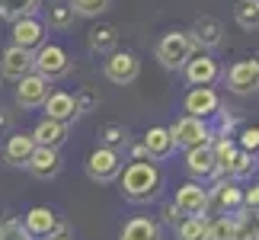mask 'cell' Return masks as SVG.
I'll return each instance as SVG.
<instances>
[{
  "mask_svg": "<svg viewBox=\"0 0 259 240\" xmlns=\"http://www.w3.org/2000/svg\"><path fill=\"white\" fill-rule=\"evenodd\" d=\"M211 154H214L218 176H224L227 167H231V160H234V154H237V141H234V138H218V135H211Z\"/></svg>",
  "mask_w": 259,
  "mask_h": 240,
  "instance_id": "obj_26",
  "label": "cell"
},
{
  "mask_svg": "<svg viewBox=\"0 0 259 240\" xmlns=\"http://www.w3.org/2000/svg\"><path fill=\"white\" fill-rule=\"evenodd\" d=\"M183 109H186V115L205 118V122H208V118L221 109V96H218L211 87H192L186 93V99H183Z\"/></svg>",
  "mask_w": 259,
  "mask_h": 240,
  "instance_id": "obj_11",
  "label": "cell"
},
{
  "mask_svg": "<svg viewBox=\"0 0 259 240\" xmlns=\"http://www.w3.org/2000/svg\"><path fill=\"white\" fill-rule=\"evenodd\" d=\"M45 19H48V26L52 29H67L74 23V10L67 7V4H52L45 10Z\"/></svg>",
  "mask_w": 259,
  "mask_h": 240,
  "instance_id": "obj_33",
  "label": "cell"
},
{
  "mask_svg": "<svg viewBox=\"0 0 259 240\" xmlns=\"http://www.w3.org/2000/svg\"><path fill=\"white\" fill-rule=\"evenodd\" d=\"M240 151L259 154V125H243L240 128Z\"/></svg>",
  "mask_w": 259,
  "mask_h": 240,
  "instance_id": "obj_35",
  "label": "cell"
},
{
  "mask_svg": "<svg viewBox=\"0 0 259 240\" xmlns=\"http://www.w3.org/2000/svg\"><path fill=\"white\" fill-rule=\"evenodd\" d=\"M99 141H103V147H112V151H118L125 141H128V128L122 122H109L99 128Z\"/></svg>",
  "mask_w": 259,
  "mask_h": 240,
  "instance_id": "obj_31",
  "label": "cell"
},
{
  "mask_svg": "<svg viewBox=\"0 0 259 240\" xmlns=\"http://www.w3.org/2000/svg\"><path fill=\"white\" fill-rule=\"evenodd\" d=\"M208 208H214V212L221 215H234L243 208V189L240 183H234V179L227 176H218L214 186L208 189Z\"/></svg>",
  "mask_w": 259,
  "mask_h": 240,
  "instance_id": "obj_7",
  "label": "cell"
},
{
  "mask_svg": "<svg viewBox=\"0 0 259 240\" xmlns=\"http://www.w3.org/2000/svg\"><path fill=\"white\" fill-rule=\"evenodd\" d=\"M23 231L32 240H45V237L58 234V231H64V224L58 221V215L52 212V208L35 205V208H29V212L23 215Z\"/></svg>",
  "mask_w": 259,
  "mask_h": 240,
  "instance_id": "obj_8",
  "label": "cell"
},
{
  "mask_svg": "<svg viewBox=\"0 0 259 240\" xmlns=\"http://www.w3.org/2000/svg\"><path fill=\"white\" fill-rule=\"evenodd\" d=\"M26 74H32V52L10 45L7 52H4V58H0V77L19 80V77H26Z\"/></svg>",
  "mask_w": 259,
  "mask_h": 240,
  "instance_id": "obj_19",
  "label": "cell"
},
{
  "mask_svg": "<svg viewBox=\"0 0 259 240\" xmlns=\"http://www.w3.org/2000/svg\"><path fill=\"white\" fill-rule=\"evenodd\" d=\"M0 240H32V237L23 231L19 221H4L0 224Z\"/></svg>",
  "mask_w": 259,
  "mask_h": 240,
  "instance_id": "obj_38",
  "label": "cell"
},
{
  "mask_svg": "<svg viewBox=\"0 0 259 240\" xmlns=\"http://www.w3.org/2000/svg\"><path fill=\"white\" fill-rule=\"evenodd\" d=\"M74 106H77V115L93 112V109L99 106V93H96V90H83V93L74 96Z\"/></svg>",
  "mask_w": 259,
  "mask_h": 240,
  "instance_id": "obj_36",
  "label": "cell"
},
{
  "mask_svg": "<svg viewBox=\"0 0 259 240\" xmlns=\"http://www.w3.org/2000/svg\"><path fill=\"white\" fill-rule=\"evenodd\" d=\"M227 87L237 96H250L259 90V61L256 58H246V61H237L231 71H227Z\"/></svg>",
  "mask_w": 259,
  "mask_h": 240,
  "instance_id": "obj_10",
  "label": "cell"
},
{
  "mask_svg": "<svg viewBox=\"0 0 259 240\" xmlns=\"http://www.w3.org/2000/svg\"><path fill=\"white\" fill-rule=\"evenodd\" d=\"M256 173V154H246V151H240L237 147V154H234V160H231V167H227V179H234V183H240V179H250Z\"/></svg>",
  "mask_w": 259,
  "mask_h": 240,
  "instance_id": "obj_28",
  "label": "cell"
},
{
  "mask_svg": "<svg viewBox=\"0 0 259 240\" xmlns=\"http://www.w3.org/2000/svg\"><path fill=\"white\" fill-rule=\"evenodd\" d=\"M10 125H13V112H10V109H0V132H10Z\"/></svg>",
  "mask_w": 259,
  "mask_h": 240,
  "instance_id": "obj_41",
  "label": "cell"
},
{
  "mask_svg": "<svg viewBox=\"0 0 259 240\" xmlns=\"http://www.w3.org/2000/svg\"><path fill=\"white\" fill-rule=\"evenodd\" d=\"M45 240H74V237L67 234V227H64V231H58V234H52V237H45Z\"/></svg>",
  "mask_w": 259,
  "mask_h": 240,
  "instance_id": "obj_43",
  "label": "cell"
},
{
  "mask_svg": "<svg viewBox=\"0 0 259 240\" xmlns=\"http://www.w3.org/2000/svg\"><path fill=\"white\" fill-rule=\"evenodd\" d=\"M122 167H125L122 154L112 151V147H103V144L87 157V176L93 179V183H112V179H118Z\"/></svg>",
  "mask_w": 259,
  "mask_h": 240,
  "instance_id": "obj_6",
  "label": "cell"
},
{
  "mask_svg": "<svg viewBox=\"0 0 259 240\" xmlns=\"http://www.w3.org/2000/svg\"><path fill=\"white\" fill-rule=\"evenodd\" d=\"M32 71L52 84V80L71 74V58H67V52H64L61 45L45 42V45H38L35 52H32Z\"/></svg>",
  "mask_w": 259,
  "mask_h": 240,
  "instance_id": "obj_3",
  "label": "cell"
},
{
  "mask_svg": "<svg viewBox=\"0 0 259 240\" xmlns=\"http://www.w3.org/2000/svg\"><path fill=\"white\" fill-rule=\"evenodd\" d=\"M90 48H93L96 55H112L118 48V35L112 26H93L90 29Z\"/></svg>",
  "mask_w": 259,
  "mask_h": 240,
  "instance_id": "obj_27",
  "label": "cell"
},
{
  "mask_svg": "<svg viewBox=\"0 0 259 240\" xmlns=\"http://www.w3.org/2000/svg\"><path fill=\"white\" fill-rule=\"evenodd\" d=\"M214 115L221 118V122H218V132H211V135H218V138H234V128H237V115H234V112H221V109H218Z\"/></svg>",
  "mask_w": 259,
  "mask_h": 240,
  "instance_id": "obj_37",
  "label": "cell"
},
{
  "mask_svg": "<svg viewBox=\"0 0 259 240\" xmlns=\"http://www.w3.org/2000/svg\"><path fill=\"white\" fill-rule=\"evenodd\" d=\"M234 19L246 29V32L259 29V0H237L234 4Z\"/></svg>",
  "mask_w": 259,
  "mask_h": 240,
  "instance_id": "obj_30",
  "label": "cell"
},
{
  "mask_svg": "<svg viewBox=\"0 0 259 240\" xmlns=\"http://www.w3.org/2000/svg\"><path fill=\"white\" fill-rule=\"evenodd\" d=\"M13 45L26 48V52H35L38 45H45V23L35 16H23L13 23Z\"/></svg>",
  "mask_w": 259,
  "mask_h": 240,
  "instance_id": "obj_16",
  "label": "cell"
},
{
  "mask_svg": "<svg viewBox=\"0 0 259 240\" xmlns=\"http://www.w3.org/2000/svg\"><path fill=\"white\" fill-rule=\"evenodd\" d=\"M132 160H151V157H147V147L144 144H135L132 147Z\"/></svg>",
  "mask_w": 259,
  "mask_h": 240,
  "instance_id": "obj_42",
  "label": "cell"
},
{
  "mask_svg": "<svg viewBox=\"0 0 259 240\" xmlns=\"http://www.w3.org/2000/svg\"><path fill=\"white\" fill-rule=\"evenodd\" d=\"M118 192L132 205H151L163 192V170L154 160H132L118 173Z\"/></svg>",
  "mask_w": 259,
  "mask_h": 240,
  "instance_id": "obj_1",
  "label": "cell"
},
{
  "mask_svg": "<svg viewBox=\"0 0 259 240\" xmlns=\"http://www.w3.org/2000/svg\"><path fill=\"white\" fill-rule=\"evenodd\" d=\"M183 74H186V80H189V87H211L214 80L221 77V64H218L208 52H195V55L186 61Z\"/></svg>",
  "mask_w": 259,
  "mask_h": 240,
  "instance_id": "obj_9",
  "label": "cell"
},
{
  "mask_svg": "<svg viewBox=\"0 0 259 240\" xmlns=\"http://www.w3.org/2000/svg\"><path fill=\"white\" fill-rule=\"evenodd\" d=\"M103 74H106L109 84L128 87V84H135V80H138V74H141V61H138L135 52H122V48H115L112 55H106Z\"/></svg>",
  "mask_w": 259,
  "mask_h": 240,
  "instance_id": "obj_5",
  "label": "cell"
},
{
  "mask_svg": "<svg viewBox=\"0 0 259 240\" xmlns=\"http://www.w3.org/2000/svg\"><path fill=\"white\" fill-rule=\"evenodd\" d=\"M186 170L195 183H208V179H218V167H214V154H211V141L198 144L192 151H186Z\"/></svg>",
  "mask_w": 259,
  "mask_h": 240,
  "instance_id": "obj_14",
  "label": "cell"
},
{
  "mask_svg": "<svg viewBox=\"0 0 259 240\" xmlns=\"http://www.w3.org/2000/svg\"><path fill=\"white\" fill-rule=\"evenodd\" d=\"M118 240H163L160 221L138 215V218H132V221H125V224H122V231H118Z\"/></svg>",
  "mask_w": 259,
  "mask_h": 240,
  "instance_id": "obj_21",
  "label": "cell"
},
{
  "mask_svg": "<svg viewBox=\"0 0 259 240\" xmlns=\"http://www.w3.org/2000/svg\"><path fill=\"white\" fill-rule=\"evenodd\" d=\"M234 240H259V208L234 212Z\"/></svg>",
  "mask_w": 259,
  "mask_h": 240,
  "instance_id": "obj_24",
  "label": "cell"
},
{
  "mask_svg": "<svg viewBox=\"0 0 259 240\" xmlns=\"http://www.w3.org/2000/svg\"><path fill=\"white\" fill-rule=\"evenodd\" d=\"M144 147H147V157L154 160H166V157H173V138H170V132H166L163 125H154V128H147V135H144V141H141Z\"/></svg>",
  "mask_w": 259,
  "mask_h": 240,
  "instance_id": "obj_22",
  "label": "cell"
},
{
  "mask_svg": "<svg viewBox=\"0 0 259 240\" xmlns=\"http://www.w3.org/2000/svg\"><path fill=\"white\" fill-rule=\"evenodd\" d=\"M243 208H259V183L243 189Z\"/></svg>",
  "mask_w": 259,
  "mask_h": 240,
  "instance_id": "obj_40",
  "label": "cell"
},
{
  "mask_svg": "<svg viewBox=\"0 0 259 240\" xmlns=\"http://www.w3.org/2000/svg\"><path fill=\"white\" fill-rule=\"evenodd\" d=\"M234 215H221L214 221H208V237L205 240H234Z\"/></svg>",
  "mask_w": 259,
  "mask_h": 240,
  "instance_id": "obj_32",
  "label": "cell"
},
{
  "mask_svg": "<svg viewBox=\"0 0 259 240\" xmlns=\"http://www.w3.org/2000/svg\"><path fill=\"white\" fill-rule=\"evenodd\" d=\"M173 138V147H183V151H192L198 144H208L211 141V132L214 128L205 122V118H192V115H183L166 128Z\"/></svg>",
  "mask_w": 259,
  "mask_h": 240,
  "instance_id": "obj_4",
  "label": "cell"
},
{
  "mask_svg": "<svg viewBox=\"0 0 259 240\" xmlns=\"http://www.w3.org/2000/svg\"><path fill=\"white\" fill-rule=\"evenodd\" d=\"M32 151H35L32 132H13L4 144V160L10 167H26V160L32 157Z\"/></svg>",
  "mask_w": 259,
  "mask_h": 240,
  "instance_id": "obj_20",
  "label": "cell"
},
{
  "mask_svg": "<svg viewBox=\"0 0 259 240\" xmlns=\"http://www.w3.org/2000/svg\"><path fill=\"white\" fill-rule=\"evenodd\" d=\"M189 35H192L198 52H214V48H221V42H224V29L214 16H198L192 23V32Z\"/></svg>",
  "mask_w": 259,
  "mask_h": 240,
  "instance_id": "obj_15",
  "label": "cell"
},
{
  "mask_svg": "<svg viewBox=\"0 0 259 240\" xmlns=\"http://www.w3.org/2000/svg\"><path fill=\"white\" fill-rule=\"evenodd\" d=\"M198 52L192 35L189 32H166L160 42H157V61H160L166 71H183L186 61Z\"/></svg>",
  "mask_w": 259,
  "mask_h": 240,
  "instance_id": "obj_2",
  "label": "cell"
},
{
  "mask_svg": "<svg viewBox=\"0 0 259 240\" xmlns=\"http://www.w3.org/2000/svg\"><path fill=\"white\" fill-rule=\"evenodd\" d=\"M32 138L38 147H61L67 141V125L64 122H52V118H42L35 128H32Z\"/></svg>",
  "mask_w": 259,
  "mask_h": 240,
  "instance_id": "obj_23",
  "label": "cell"
},
{
  "mask_svg": "<svg viewBox=\"0 0 259 240\" xmlns=\"http://www.w3.org/2000/svg\"><path fill=\"white\" fill-rule=\"evenodd\" d=\"M173 205L183 212V218L205 215V212H208V186H205V183H183V186L176 189Z\"/></svg>",
  "mask_w": 259,
  "mask_h": 240,
  "instance_id": "obj_13",
  "label": "cell"
},
{
  "mask_svg": "<svg viewBox=\"0 0 259 240\" xmlns=\"http://www.w3.org/2000/svg\"><path fill=\"white\" fill-rule=\"evenodd\" d=\"M208 215H192V218H183L176 224V240H205L208 237Z\"/></svg>",
  "mask_w": 259,
  "mask_h": 240,
  "instance_id": "obj_25",
  "label": "cell"
},
{
  "mask_svg": "<svg viewBox=\"0 0 259 240\" xmlns=\"http://www.w3.org/2000/svg\"><path fill=\"white\" fill-rule=\"evenodd\" d=\"M42 109H45V118H52V122L71 125L74 118H80V115H77V106H74V96L64 93V90H52V93L45 96Z\"/></svg>",
  "mask_w": 259,
  "mask_h": 240,
  "instance_id": "obj_18",
  "label": "cell"
},
{
  "mask_svg": "<svg viewBox=\"0 0 259 240\" xmlns=\"http://www.w3.org/2000/svg\"><path fill=\"white\" fill-rule=\"evenodd\" d=\"M179 221H183V212H179L173 202H166V205H163V224L176 231V224H179Z\"/></svg>",
  "mask_w": 259,
  "mask_h": 240,
  "instance_id": "obj_39",
  "label": "cell"
},
{
  "mask_svg": "<svg viewBox=\"0 0 259 240\" xmlns=\"http://www.w3.org/2000/svg\"><path fill=\"white\" fill-rule=\"evenodd\" d=\"M35 10H38V0H0V19H7V23L35 16Z\"/></svg>",
  "mask_w": 259,
  "mask_h": 240,
  "instance_id": "obj_29",
  "label": "cell"
},
{
  "mask_svg": "<svg viewBox=\"0 0 259 240\" xmlns=\"http://www.w3.org/2000/svg\"><path fill=\"white\" fill-rule=\"evenodd\" d=\"M26 170L35 179H55L58 173H61V154H58L55 147H38L35 144L32 157L26 160Z\"/></svg>",
  "mask_w": 259,
  "mask_h": 240,
  "instance_id": "obj_17",
  "label": "cell"
},
{
  "mask_svg": "<svg viewBox=\"0 0 259 240\" xmlns=\"http://www.w3.org/2000/svg\"><path fill=\"white\" fill-rule=\"evenodd\" d=\"M112 0H67V7L74 10V16H99L106 13Z\"/></svg>",
  "mask_w": 259,
  "mask_h": 240,
  "instance_id": "obj_34",
  "label": "cell"
},
{
  "mask_svg": "<svg viewBox=\"0 0 259 240\" xmlns=\"http://www.w3.org/2000/svg\"><path fill=\"white\" fill-rule=\"evenodd\" d=\"M48 93H52V90H48V80L38 77L35 71L16 80V106L19 109H42Z\"/></svg>",
  "mask_w": 259,
  "mask_h": 240,
  "instance_id": "obj_12",
  "label": "cell"
}]
</instances>
